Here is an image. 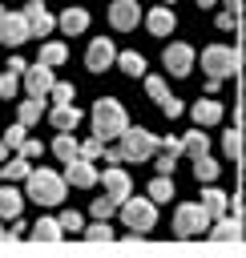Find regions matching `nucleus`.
Returning <instances> with one entry per match:
<instances>
[{"label":"nucleus","instance_id":"1","mask_svg":"<svg viewBox=\"0 0 246 258\" xmlns=\"http://www.w3.org/2000/svg\"><path fill=\"white\" fill-rule=\"evenodd\" d=\"M125 129H129V113H125V105L113 101V97H101V101L93 105V133H97L101 141H113V137H121Z\"/></svg>","mask_w":246,"mask_h":258},{"label":"nucleus","instance_id":"2","mask_svg":"<svg viewBox=\"0 0 246 258\" xmlns=\"http://www.w3.org/2000/svg\"><path fill=\"white\" fill-rule=\"evenodd\" d=\"M117 214H121V226H129V234H149L157 226V202L153 198H133L129 194L117 206Z\"/></svg>","mask_w":246,"mask_h":258},{"label":"nucleus","instance_id":"3","mask_svg":"<svg viewBox=\"0 0 246 258\" xmlns=\"http://www.w3.org/2000/svg\"><path fill=\"white\" fill-rule=\"evenodd\" d=\"M24 194H28L32 202H40V206H56V202L65 198V177L52 173V169H28Z\"/></svg>","mask_w":246,"mask_h":258},{"label":"nucleus","instance_id":"4","mask_svg":"<svg viewBox=\"0 0 246 258\" xmlns=\"http://www.w3.org/2000/svg\"><path fill=\"white\" fill-rule=\"evenodd\" d=\"M210 214H206V206L202 202H181L177 210H173V234L177 238H198V234H206L210 230Z\"/></svg>","mask_w":246,"mask_h":258},{"label":"nucleus","instance_id":"5","mask_svg":"<svg viewBox=\"0 0 246 258\" xmlns=\"http://www.w3.org/2000/svg\"><path fill=\"white\" fill-rule=\"evenodd\" d=\"M117 149H121L125 161L137 165V161H149V157L157 153V137H153L149 129H141V125H129V129L121 133V145H117Z\"/></svg>","mask_w":246,"mask_h":258},{"label":"nucleus","instance_id":"6","mask_svg":"<svg viewBox=\"0 0 246 258\" xmlns=\"http://www.w3.org/2000/svg\"><path fill=\"white\" fill-rule=\"evenodd\" d=\"M202 69H206V77H218V81L234 77L238 73V48H230V44H206L202 48Z\"/></svg>","mask_w":246,"mask_h":258},{"label":"nucleus","instance_id":"7","mask_svg":"<svg viewBox=\"0 0 246 258\" xmlns=\"http://www.w3.org/2000/svg\"><path fill=\"white\" fill-rule=\"evenodd\" d=\"M161 64H165L169 77H190V69H194V48H190L186 40H173V44H165Z\"/></svg>","mask_w":246,"mask_h":258},{"label":"nucleus","instance_id":"8","mask_svg":"<svg viewBox=\"0 0 246 258\" xmlns=\"http://www.w3.org/2000/svg\"><path fill=\"white\" fill-rule=\"evenodd\" d=\"M113 60H117L113 40H105V36L89 40V48H85V69H89V73H105V69H113Z\"/></svg>","mask_w":246,"mask_h":258},{"label":"nucleus","instance_id":"9","mask_svg":"<svg viewBox=\"0 0 246 258\" xmlns=\"http://www.w3.org/2000/svg\"><path fill=\"white\" fill-rule=\"evenodd\" d=\"M109 24H113L117 32H133V28L141 24L137 0H113V4H109Z\"/></svg>","mask_w":246,"mask_h":258},{"label":"nucleus","instance_id":"10","mask_svg":"<svg viewBox=\"0 0 246 258\" xmlns=\"http://www.w3.org/2000/svg\"><path fill=\"white\" fill-rule=\"evenodd\" d=\"M20 16L28 20V32H36V36H44V32H52V28H56V16H52L40 0H28V4L20 8Z\"/></svg>","mask_w":246,"mask_h":258},{"label":"nucleus","instance_id":"11","mask_svg":"<svg viewBox=\"0 0 246 258\" xmlns=\"http://www.w3.org/2000/svg\"><path fill=\"white\" fill-rule=\"evenodd\" d=\"M97 181H101V189H105L109 198H117V202H125V198H129V189H133V177H129L121 165H109Z\"/></svg>","mask_w":246,"mask_h":258},{"label":"nucleus","instance_id":"12","mask_svg":"<svg viewBox=\"0 0 246 258\" xmlns=\"http://www.w3.org/2000/svg\"><path fill=\"white\" fill-rule=\"evenodd\" d=\"M28 36H32V32H28V20H24L20 12H0V40H4V44L16 48V44H24Z\"/></svg>","mask_w":246,"mask_h":258},{"label":"nucleus","instance_id":"13","mask_svg":"<svg viewBox=\"0 0 246 258\" xmlns=\"http://www.w3.org/2000/svg\"><path fill=\"white\" fill-rule=\"evenodd\" d=\"M56 85V77H52V69L48 64H28V73H24V89H28V97H48V89Z\"/></svg>","mask_w":246,"mask_h":258},{"label":"nucleus","instance_id":"14","mask_svg":"<svg viewBox=\"0 0 246 258\" xmlns=\"http://www.w3.org/2000/svg\"><path fill=\"white\" fill-rule=\"evenodd\" d=\"M65 177H69L73 185H97V177H101V173H97V165H93L89 157H81V153H77L73 161H65Z\"/></svg>","mask_w":246,"mask_h":258},{"label":"nucleus","instance_id":"15","mask_svg":"<svg viewBox=\"0 0 246 258\" xmlns=\"http://www.w3.org/2000/svg\"><path fill=\"white\" fill-rule=\"evenodd\" d=\"M141 20H145L149 36H165V32H173V24H177V20H173V12H169V4H157V8H149Z\"/></svg>","mask_w":246,"mask_h":258},{"label":"nucleus","instance_id":"16","mask_svg":"<svg viewBox=\"0 0 246 258\" xmlns=\"http://www.w3.org/2000/svg\"><path fill=\"white\" fill-rule=\"evenodd\" d=\"M28 238H32V242L52 246V242H60V238H65V230H60V222H56V218H36V222L28 226Z\"/></svg>","mask_w":246,"mask_h":258},{"label":"nucleus","instance_id":"17","mask_svg":"<svg viewBox=\"0 0 246 258\" xmlns=\"http://www.w3.org/2000/svg\"><path fill=\"white\" fill-rule=\"evenodd\" d=\"M48 121H52L56 133H73V129L81 125V109H77V105H56V109L48 113Z\"/></svg>","mask_w":246,"mask_h":258},{"label":"nucleus","instance_id":"18","mask_svg":"<svg viewBox=\"0 0 246 258\" xmlns=\"http://www.w3.org/2000/svg\"><path fill=\"white\" fill-rule=\"evenodd\" d=\"M20 210H24L20 189H16L12 181H4V185H0V218H20Z\"/></svg>","mask_w":246,"mask_h":258},{"label":"nucleus","instance_id":"19","mask_svg":"<svg viewBox=\"0 0 246 258\" xmlns=\"http://www.w3.org/2000/svg\"><path fill=\"white\" fill-rule=\"evenodd\" d=\"M56 24H60V32L77 36V32H85V28H89V12H85V8H65V12L56 16Z\"/></svg>","mask_w":246,"mask_h":258},{"label":"nucleus","instance_id":"20","mask_svg":"<svg viewBox=\"0 0 246 258\" xmlns=\"http://www.w3.org/2000/svg\"><path fill=\"white\" fill-rule=\"evenodd\" d=\"M194 125H218L222 121V105L214 101V97H206V101H194Z\"/></svg>","mask_w":246,"mask_h":258},{"label":"nucleus","instance_id":"21","mask_svg":"<svg viewBox=\"0 0 246 258\" xmlns=\"http://www.w3.org/2000/svg\"><path fill=\"white\" fill-rule=\"evenodd\" d=\"M40 117H44V97H24L20 109H16V121L20 125H36Z\"/></svg>","mask_w":246,"mask_h":258},{"label":"nucleus","instance_id":"22","mask_svg":"<svg viewBox=\"0 0 246 258\" xmlns=\"http://www.w3.org/2000/svg\"><path fill=\"white\" fill-rule=\"evenodd\" d=\"M202 206H206V214H210V218H222V214H230V198H226V189H214V185L202 194Z\"/></svg>","mask_w":246,"mask_h":258},{"label":"nucleus","instance_id":"23","mask_svg":"<svg viewBox=\"0 0 246 258\" xmlns=\"http://www.w3.org/2000/svg\"><path fill=\"white\" fill-rule=\"evenodd\" d=\"M40 64H48V69H56V64H65L69 60V44H60V40H48L44 48H40V56H36Z\"/></svg>","mask_w":246,"mask_h":258},{"label":"nucleus","instance_id":"24","mask_svg":"<svg viewBox=\"0 0 246 258\" xmlns=\"http://www.w3.org/2000/svg\"><path fill=\"white\" fill-rule=\"evenodd\" d=\"M181 153H190V157H202V153H210V137H206L202 129H190V133L181 137Z\"/></svg>","mask_w":246,"mask_h":258},{"label":"nucleus","instance_id":"25","mask_svg":"<svg viewBox=\"0 0 246 258\" xmlns=\"http://www.w3.org/2000/svg\"><path fill=\"white\" fill-rule=\"evenodd\" d=\"M117 69L129 73V77H145V56L133 52V48H129V52H117Z\"/></svg>","mask_w":246,"mask_h":258},{"label":"nucleus","instance_id":"26","mask_svg":"<svg viewBox=\"0 0 246 258\" xmlns=\"http://www.w3.org/2000/svg\"><path fill=\"white\" fill-rule=\"evenodd\" d=\"M52 153H56L60 161H73V157L81 153V145H77L73 133H56V137H52Z\"/></svg>","mask_w":246,"mask_h":258},{"label":"nucleus","instance_id":"27","mask_svg":"<svg viewBox=\"0 0 246 258\" xmlns=\"http://www.w3.org/2000/svg\"><path fill=\"white\" fill-rule=\"evenodd\" d=\"M28 169H32V165H28V157H24V153H16L12 161H4V165H0L4 181H24V177H28Z\"/></svg>","mask_w":246,"mask_h":258},{"label":"nucleus","instance_id":"28","mask_svg":"<svg viewBox=\"0 0 246 258\" xmlns=\"http://www.w3.org/2000/svg\"><path fill=\"white\" fill-rule=\"evenodd\" d=\"M206 234H210V238H218V242H226V238H238L242 230H238V222H234V218H226V214H222V218H214V222H210V230H206Z\"/></svg>","mask_w":246,"mask_h":258},{"label":"nucleus","instance_id":"29","mask_svg":"<svg viewBox=\"0 0 246 258\" xmlns=\"http://www.w3.org/2000/svg\"><path fill=\"white\" fill-rule=\"evenodd\" d=\"M218 173H222V165H218V161H214L210 153H202V157H194V177H198V181H214Z\"/></svg>","mask_w":246,"mask_h":258},{"label":"nucleus","instance_id":"30","mask_svg":"<svg viewBox=\"0 0 246 258\" xmlns=\"http://www.w3.org/2000/svg\"><path fill=\"white\" fill-rule=\"evenodd\" d=\"M145 93L153 97V105H157V109L173 97V93H169V85H165V77H145Z\"/></svg>","mask_w":246,"mask_h":258},{"label":"nucleus","instance_id":"31","mask_svg":"<svg viewBox=\"0 0 246 258\" xmlns=\"http://www.w3.org/2000/svg\"><path fill=\"white\" fill-rule=\"evenodd\" d=\"M149 198H153V202H169V198H173V181H169V173H157V177L149 181Z\"/></svg>","mask_w":246,"mask_h":258},{"label":"nucleus","instance_id":"32","mask_svg":"<svg viewBox=\"0 0 246 258\" xmlns=\"http://www.w3.org/2000/svg\"><path fill=\"white\" fill-rule=\"evenodd\" d=\"M117 198H109V194H101V198H93V206H89V214L93 218H109V214H117Z\"/></svg>","mask_w":246,"mask_h":258},{"label":"nucleus","instance_id":"33","mask_svg":"<svg viewBox=\"0 0 246 258\" xmlns=\"http://www.w3.org/2000/svg\"><path fill=\"white\" fill-rule=\"evenodd\" d=\"M48 93H52V101H56V105H73V97H77V89H73L69 81H56Z\"/></svg>","mask_w":246,"mask_h":258},{"label":"nucleus","instance_id":"34","mask_svg":"<svg viewBox=\"0 0 246 258\" xmlns=\"http://www.w3.org/2000/svg\"><path fill=\"white\" fill-rule=\"evenodd\" d=\"M81 157H89V161H97V157H105V141L93 133L89 141H81Z\"/></svg>","mask_w":246,"mask_h":258},{"label":"nucleus","instance_id":"35","mask_svg":"<svg viewBox=\"0 0 246 258\" xmlns=\"http://www.w3.org/2000/svg\"><path fill=\"white\" fill-rule=\"evenodd\" d=\"M85 238L89 242H109L113 238V226H105V218H97V226H85Z\"/></svg>","mask_w":246,"mask_h":258},{"label":"nucleus","instance_id":"36","mask_svg":"<svg viewBox=\"0 0 246 258\" xmlns=\"http://www.w3.org/2000/svg\"><path fill=\"white\" fill-rule=\"evenodd\" d=\"M222 149H226V157H230V161L242 153V137H238V129H226V137H222Z\"/></svg>","mask_w":246,"mask_h":258},{"label":"nucleus","instance_id":"37","mask_svg":"<svg viewBox=\"0 0 246 258\" xmlns=\"http://www.w3.org/2000/svg\"><path fill=\"white\" fill-rule=\"evenodd\" d=\"M24 129H28V125H20V121H16L12 129H4V145H8V149H20V145H24Z\"/></svg>","mask_w":246,"mask_h":258},{"label":"nucleus","instance_id":"38","mask_svg":"<svg viewBox=\"0 0 246 258\" xmlns=\"http://www.w3.org/2000/svg\"><path fill=\"white\" fill-rule=\"evenodd\" d=\"M56 222H60V230H69V234H73V230H85V218H81L77 210H65Z\"/></svg>","mask_w":246,"mask_h":258},{"label":"nucleus","instance_id":"39","mask_svg":"<svg viewBox=\"0 0 246 258\" xmlns=\"http://www.w3.org/2000/svg\"><path fill=\"white\" fill-rule=\"evenodd\" d=\"M16 89H20V77L4 69V73H0V97H16Z\"/></svg>","mask_w":246,"mask_h":258},{"label":"nucleus","instance_id":"40","mask_svg":"<svg viewBox=\"0 0 246 258\" xmlns=\"http://www.w3.org/2000/svg\"><path fill=\"white\" fill-rule=\"evenodd\" d=\"M153 165H157V173H173L177 157H173V153H165V149H157V161H153Z\"/></svg>","mask_w":246,"mask_h":258},{"label":"nucleus","instance_id":"41","mask_svg":"<svg viewBox=\"0 0 246 258\" xmlns=\"http://www.w3.org/2000/svg\"><path fill=\"white\" fill-rule=\"evenodd\" d=\"M20 153H24L28 161H32V157H40V153H44V145H40V141H28V137H24V145H20Z\"/></svg>","mask_w":246,"mask_h":258},{"label":"nucleus","instance_id":"42","mask_svg":"<svg viewBox=\"0 0 246 258\" xmlns=\"http://www.w3.org/2000/svg\"><path fill=\"white\" fill-rule=\"evenodd\" d=\"M8 73L24 77V73H28V60H24V56H12V60H8Z\"/></svg>","mask_w":246,"mask_h":258},{"label":"nucleus","instance_id":"43","mask_svg":"<svg viewBox=\"0 0 246 258\" xmlns=\"http://www.w3.org/2000/svg\"><path fill=\"white\" fill-rule=\"evenodd\" d=\"M161 113H165V117H181V101H177V97H169V101L161 105Z\"/></svg>","mask_w":246,"mask_h":258},{"label":"nucleus","instance_id":"44","mask_svg":"<svg viewBox=\"0 0 246 258\" xmlns=\"http://www.w3.org/2000/svg\"><path fill=\"white\" fill-rule=\"evenodd\" d=\"M234 24H238L234 12H222V16H218V28H234Z\"/></svg>","mask_w":246,"mask_h":258},{"label":"nucleus","instance_id":"45","mask_svg":"<svg viewBox=\"0 0 246 258\" xmlns=\"http://www.w3.org/2000/svg\"><path fill=\"white\" fill-rule=\"evenodd\" d=\"M4 161H8V145L0 141V165H4Z\"/></svg>","mask_w":246,"mask_h":258},{"label":"nucleus","instance_id":"46","mask_svg":"<svg viewBox=\"0 0 246 258\" xmlns=\"http://www.w3.org/2000/svg\"><path fill=\"white\" fill-rule=\"evenodd\" d=\"M0 222H4V218H0ZM0 242H8V234H4V226H0Z\"/></svg>","mask_w":246,"mask_h":258},{"label":"nucleus","instance_id":"47","mask_svg":"<svg viewBox=\"0 0 246 258\" xmlns=\"http://www.w3.org/2000/svg\"><path fill=\"white\" fill-rule=\"evenodd\" d=\"M198 4H202V8H210V4H218V0H198Z\"/></svg>","mask_w":246,"mask_h":258},{"label":"nucleus","instance_id":"48","mask_svg":"<svg viewBox=\"0 0 246 258\" xmlns=\"http://www.w3.org/2000/svg\"><path fill=\"white\" fill-rule=\"evenodd\" d=\"M0 12H4V8H0Z\"/></svg>","mask_w":246,"mask_h":258},{"label":"nucleus","instance_id":"49","mask_svg":"<svg viewBox=\"0 0 246 258\" xmlns=\"http://www.w3.org/2000/svg\"><path fill=\"white\" fill-rule=\"evenodd\" d=\"M165 4H169V0H165Z\"/></svg>","mask_w":246,"mask_h":258}]
</instances>
